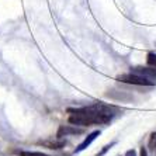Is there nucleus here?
Returning <instances> with one entry per match:
<instances>
[{
  "mask_svg": "<svg viewBox=\"0 0 156 156\" xmlns=\"http://www.w3.org/2000/svg\"><path fill=\"white\" fill-rule=\"evenodd\" d=\"M69 124L77 127H91V125H105L110 124L117 113L114 105L94 103L87 107L69 108Z\"/></svg>",
  "mask_w": 156,
  "mask_h": 156,
  "instance_id": "f257e3e1",
  "label": "nucleus"
},
{
  "mask_svg": "<svg viewBox=\"0 0 156 156\" xmlns=\"http://www.w3.org/2000/svg\"><path fill=\"white\" fill-rule=\"evenodd\" d=\"M117 80L127 84H134V86H155L156 84L153 79L142 76L139 73H125V75H121L117 77Z\"/></svg>",
  "mask_w": 156,
  "mask_h": 156,
  "instance_id": "f03ea898",
  "label": "nucleus"
},
{
  "mask_svg": "<svg viewBox=\"0 0 156 156\" xmlns=\"http://www.w3.org/2000/svg\"><path fill=\"white\" fill-rule=\"evenodd\" d=\"M77 134H82V129L77 128V125H62L61 128L58 129V134L56 136L58 138H62V136H69V135H77Z\"/></svg>",
  "mask_w": 156,
  "mask_h": 156,
  "instance_id": "7ed1b4c3",
  "label": "nucleus"
},
{
  "mask_svg": "<svg viewBox=\"0 0 156 156\" xmlns=\"http://www.w3.org/2000/svg\"><path fill=\"white\" fill-rule=\"evenodd\" d=\"M135 73H139V75H142V76H146L149 77V79H156V66H136V68H134Z\"/></svg>",
  "mask_w": 156,
  "mask_h": 156,
  "instance_id": "20e7f679",
  "label": "nucleus"
},
{
  "mask_svg": "<svg viewBox=\"0 0 156 156\" xmlns=\"http://www.w3.org/2000/svg\"><path fill=\"white\" fill-rule=\"evenodd\" d=\"M98 135H100V131H94V132H91V134H89L86 136V138H84V141L82 142V144H80L79 146H77L76 149H75V153H79V152H82V151H84V149L87 148V146H90V144L93 141H94L96 138H97Z\"/></svg>",
  "mask_w": 156,
  "mask_h": 156,
  "instance_id": "39448f33",
  "label": "nucleus"
},
{
  "mask_svg": "<svg viewBox=\"0 0 156 156\" xmlns=\"http://www.w3.org/2000/svg\"><path fill=\"white\" fill-rule=\"evenodd\" d=\"M148 65L149 66H156V54H148Z\"/></svg>",
  "mask_w": 156,
  "mask_h": 156,
  "instance_id": "423d86ee",
  "label": "nucleus"
},
{
  "mask_svg": "<svg viewBox=\"0 0 156 156\" xmlns=\"http://www.w3.org/2000/svg\"><path fill=\"white\" fill-rule=\"evenodd\" d=\"M20 156H48L42 152H20Z\"/></svg>",
  "mask_w": 156,
  "mask_h": 156,
  "instance_id": "0eeeda50",
  "label": "nucleus"
},
{
  "mask_svg": "<svg viewBox=\"0 0 156 156\" xmlns=\"http://www.w3.org/2000/svg\"><path fill=\"white\" fill-rule=\"evenodd\" d=\"M113 145H114V142H113V144H110V145H105L104 148H103V151H101V152H100V153H97V155H96V156H103V155H104V153L107 152V151H108V149L111 148V146H113Z\"/></svg>",
  "mask_w": 156,
  "mask_h": 156,
  "instance_id": "6e6552de",
  "label": "nucleus"
},
{
  "mask_svg": "<svg viewBox=\"0 0 156 156\" xmlns=\"http://www.w3.org/2000/svg\"><path fill=\"white\" fill-rule=\"evenodd\" d=\"M125 156H136V152H135L134 149H131V151H128V152L125 153Z\"/></svg>",
  "mask_w": 156,
  "mask_h": 156,
  "instance_id": "1a4fd4ad",
  "label": "nucleus"
}]
</instances>
